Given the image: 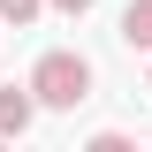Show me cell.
I'll return each mask as SVG.
<instances>
[{"label": "cell", "mask_w": 152, "mask_h": 152, "mask_svg": "<svg viewBox=\"0 0 152 152\" xmlns=\"http://www.w3.org/2000/svg\"><path fill=\"white\" fill-rule=\"evenodd\" d=\"M122 46L129 53H152V0H129L122 8Z\"/></svg>", "instance_id": "obj_3"}, {"label": "cell", "mask_w": 152, "mask_h": 152, "mask_svg": "<svg viewBox=\"0 0 152 152\" xmlns=\"http://www.w3.org/2000/svg\"><path fill=\"white\" fill-rule=\"evenodd\" d=\"M38 122V91L31 84H0V137H23Z\"/></svg>", "instance_id": "obj_2"}, {"label": "cell", "mask_w": 152, "mask_h": 152, "mask_svg": "<svg viewBox=\"0 0 152 152\" xmlns=\"http://www.w3.org/2000/svg\"><path fill=\"white\" fill-rule=\"evenodd\" d=\"M31 91H38V107H84L91 99V61L84 53H69V46H53V53H38V69H31Z\"/></svg>", "instance_id": "obj_1"}, {"label": "cell", "mask_w": 152, "mask_h": 152, "mask_svg": "<svg viewBox=\"0 0 152 152\" xmlns=\"http://www.w3.org/2000/svg\"><path fill=\"white\" fill-rule=\"evenodd\" d=\"M38 8H46V0H0V23H15V31H23V23H31Z\"/></svg>", "instance_id": "obj_4"}, {"label": "cell", "mask_w": 152, "mask_h": 152, "mask_svg": "<svg viewBox=\"0 0 152 152\" xmlns=\"http://www.w3.org/2000/svg\"><path fill=\"white\" fill-rule=\"evenodd\" d=\"M46 8H61V15H91L99 0H46Z\"/></svg>", "instance_id": "obj_5"}]
</instances>
